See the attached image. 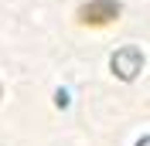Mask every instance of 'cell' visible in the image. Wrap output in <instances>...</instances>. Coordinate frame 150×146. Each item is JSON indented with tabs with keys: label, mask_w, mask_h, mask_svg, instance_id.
<instances>
[{
	"label": "cell",
	"mask_w": 150,
	"mask_h": 146,
	"mask_svg": "<svg viewBox=\"0 0 150 146\" xmlns=\"http://www.w3.org/2000/svg\"><path fill=\"white\" fill-rule=\"evenodd\" d=\"M75 17H79V24H89V27H106L120 17V4L116 0H89L75 10Z\"/></svg>",
	"instance_id": "cell-1"
},
{
	"label": "cell",
	"mask_w": 150,
	"mask_h": 146,
	"mask_svg": "<svg viewBox=\"0 0 150 146\" xmlns=\"http://www.w3.org/2000/svg\"><path fill=\"white\" fill-rule=\"evenodd\" d=\"M143 68V55L137 51V48H123V51H116L112 55V72L120 75V78H137V72Z\"/></svg>",
	"instance_id": "cell-2"
},
{
	"label": "cell",
	"mask_w": 150,
	"mask_h": 146,
	"mask_svg": "<svg viewBox=\"0 0 150 146\" xmlns=\"http://www.w3.org/2000/svg\"><path fill=\"white\" fill-rule=\"evenodd\" d=\"M137 146H150V139H140V143H137Z\"/></svg>",
	"instance_id": "cell-3"
}]
</instances>
